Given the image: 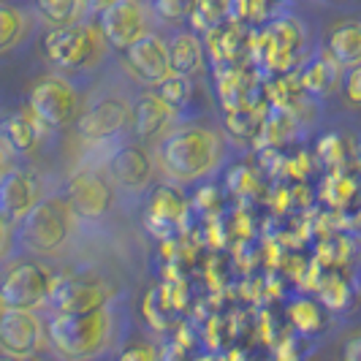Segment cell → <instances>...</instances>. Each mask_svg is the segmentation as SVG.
<instances>
[{
	"instance_id": "30",
	"label": "cell",
	"mask_w": 361,
	"mask_h": 361,
	"mask_svg": "<svg viewBox=\"0 0 361 361\" xmlns=\"http://www.w3.org/2000/svg\"><path fill=\"white\" fill-rule=\"evenodd\" d=\"M345 286L340 283V280H334V290H329L324 286V299H326V305H331V307H343L345 305Z\"/></svg>"
},
{
	"instance_id": "29",
	"label": "cell",
	"mask_w": 361,
	"mask_h": 361,
	"mask_svg": "<svg viewBox=\"0 0 361 361\" xmlns=\"http://www.w3.org/2000/svg\"><path fill=\"white\" fill-rule=\"evenodd\" d=\"M343 361H361V331L350 334L343 345Z\"/></svg>"
},
{
	"instance_id": "22",
	"label": "cell",
	"mask_w": 361,
	"mask_h": 361,
	"mask_svg": "<svg viewBox=\"0 0 361 361\" xmlns=\"http://www.w3.org/2000/svg\"><path fill=\"white\" fill-rule=\"evenodd\" d=\"M228 11H231V0H196L190 22L199 30H215Z\"/></svg>"
},
{
	"instance_id": "17",
	"label": "cell",
	"mask_w": 361,
	"mask_h": 361,
	"mask_svg": "<svg viewBox=\"0 0 361 361\" xmlns=\"http://www.w3.org/2000/svg\"><path fill=\"white\" fill-rule=\"evenodd\" d=\"M41 128H47L44 123H38L36 114L27 111H17L3 123V145L6 152H17V155H30L38 147L41 139Z\"/></svg>"
},
{
	"instance_id": "8",
	"label": "cell",
	"mask_w": 361,
	"mask_h": 361,
	"mask_svg": "<svg viewBox=\"0 0 361 361\" xmlns=\"http://www.w3.org/2000/svg\"><path fill=\"white\" fill-rule=\"evenodd\" d=\"M111 305V286L92 271L60 274L52 283L49 307L54 312H90Z\"/></svg>"
},
{
	"instance_id": "12",
	"label": "cell",
	"mask_w": 361,
	"mask_h": 361,
	"mask_svg": "<svg viewBox=\"0 0 361 361\" xmlns=\"http://www.w3.org/2000/svg\"><path fill=\"white\" fill-rule=\"evenodd\" d=\"M41 196L38 180L27 171V169H17V166H6L3 180H0V217L3 226H19L22 217L27 215Z\"/></svg>"
},
{
	"instance_id": "3",
	"label": "cell",
	"mask_w": 361,
	"mask_h": 361,
	"mask_svg": "<svg viewBox=\"0 0 361 361\" xmlns=\"http://www.w3.org/2000/svg\"><path fill=\"white\" fill-rule=\"evenodd\" d=\"M109 49V41L98 22H79L68 27H52L44 36V54L60 71H90Z\"/></svg>"
},
{
	"instance_id": "31",
	"label": "cell",
	"mask_w": 361,
	"mask_h": 361,
	"mask_svg": "<svg viewBox=\"0 0 361 361\" xmlns=\"http://www.w3.org/2000/svg\"><path fill=\"white\" fill-rule=\"evenodd\" d=\"M87 3H90V8H92V17L98 19V14H101V11H106L109 6H111V3H117V0H87Z\"/></svg>"
},
{
	"instance_id": "13",
	"label": "cell",
	"mask_w": 361,
	"mask_h": 361,
	"mask_svg": "<svg viewBox=\"0 0 361 361\" xmlns=\"http://www.w3.org/2000/svg\"><path fill=\"white\" fill-rule=\"evenodd\" d=\"M66 201L71 204L76 217L98 220L111 207V182L92 169L76 171L66 185Z\"/></svg>"
},
{
	"instance_id": "24",
	"label": "cell",
	"mask_w": 361,
	"mask_h": 361,
	"mask_svg": "<svg viewBox=\"0 0 361 361\" xmlns=\"http://www.w3.org/2000/svg\"><path fill=\"white\" fill-rule=\"evenodd\" d=\"M155 90L161 92L163 98L171 104L174 109L185 106L188 101H190V76H182V73H171L166 82H163L161 87H155Z\"/></svg>"
},
{
	"instance_id": "27",
	"label": "cell",
	"mask_w": 361,
	"mask_h": 361,
	"mask_svg": "<svg viewBox=\"0 0 361 361\" xmlns=\"http://www.w3.org/2000/svg\"><path fill=\"white\" fill-rule=\"evenodd\" d=\"M290 318H293V324L299 326V329H315V326L321 324V312L315 310L312 302H296L293 307H290Z\"/></svg>"
},
{
	"instance_id": "9",
	"label": "cell",
	"mask_w": 361,
	"mask_h": 361,
	"mask_svg": "<svg viewBox=\"0 0 361 361\" xmlns=\"http://www.w3.org/2000/svg\"><path fill=\"white\" fill-rule=\"evenodd\" d=\"M0 348L6 359H27L41 356L49 348L47 326L36 310H3L0 318Z\"/></svg>"
},
{
	"instance_id": "28",
	"label": "cell",
	"mask_w": 361,
	"mask_h": 361,
	"mask_svg": "<svg viewBox=\"0 0 361 361\" xmlns=\"http://www.w3.org/2000/svg\"><path fill=\"white\" fill-rule=\"evenodd\" d=\"M343 90L350 106H361V63L353 66V68H345Z\"/></svg>"
},
{
	"instance_id": "11",
	"label": "cell",
	"mask_w": 361,
	"mask_h": 361,
	"mask_svg": "<svg viewBox=\"0 0 361 361\" xmlns=\"http://www.w3.org/2000/svg\"><path fill=\"white\" fill-rule=\"evenodd\" d=\"M130 111H133V104H126L123 98L98 95L92 98V104L82 106L73 126H76V133L87 142H106L130 123Z\"/></svg>"
},
{
	"instance_id": "10",
	"label": "cell",
	"mask_w": 361,
	"mask_h": 361,
	"mask_svg": "<svg viewBox=\"0 0 361 361\" xmlns=\"http://www.w3.org/2000/svg\"><path fill=\"white\" fill-rule=\"evenodd\" d=\"M123 63H126L128 73L145 87H161L163 82L174 73L169 38H163L158 30L147 33L133 47H128L123 52Z\"/></svg>"
},
{
	"instance_id": "18",
	"label": "cell",
	"mask_w": 361,
	"mask_h": 361,
	"mask_svg": "<svg viewBox=\"0 0 361 361\" xmlns=\"http://www.w3.org/2000/svg\"><path fill=\"white\" fill-rule=\"evenodd\" d=\"M33 11L49 30L95 19L87 0H33Z\"/></svg>"
},
{
	"instance_id": "20",
	"label": "cell",
	"mask_w": 361,
	"mask_h": 361,
	"mask_svg": "<svg viewBox=\"0 0 361 361\" xmlns=\"http://www.w3.org/2000/svg\"><path fill=\"white\" fill-rule=\"evenodd\" d=\"M169 49H171V63H174V73L182 76H196L204 71V44L193 30H174L169 36Z\"/></svg>"
},
{
	"instance_id": "21",
	"label": "cell",
	"mask_w": 361,
	"mask_h": 361,
	"mask_svg": "<svg viewBox=\"0 0 361 361\" xmlns=\"http://www.w3.org/2000/svg\"><path fill=\"white\" fill-rule=\"evenodd\" d=\"M343 66L331 57V54H318V60H312L307 66V71H305V87L310 92H326L331 90V85L337 82V71H340Z\"/></svg>"
},
{
	"instance_id": "15",
	"label": "cell",
	"mask_w": 361,
	"mask_h": 361,
	"mask_svg": "<svg viewBox=\"0 0 361 361\" xmlns=\"http://www.w3.org/2000/svg\"><path fill=\"white\" fill-rule=\"evenodd\" d=\"M155 163L142 145H123L109 158V177L126 193H145L152 182Z\"/></svg>"
},
{
	"instance_id": "7",
	"label": "cell",
	"mask_w": 361,
	"mask_h": 361,
	"mask_svg": "<svg viewBox=\"0 0 361 361\" xmlns=\"http://www.w3.org/2000/svg\"><path fill=\"white\" fill-rule=\"evenodd\" d=\"M158 19L152 3L147 0H117L106 11L98 14V27L104 30L109 47L117 52H126L139 38L152 33V22Z\"/></svg>"
},
{
	"instance_id": "26",
	"label": "cell",
	"mask_w": 361,
	"mask_h": 361,
	"mask_svg": "<svg viewBox=\"0 0 361 361\" xmlns=\"http://www.w3.org/2000/svg\"><path fill=\"white\" fill-rule=\"evenodd\" d=\"M117 361H161V350L152 343H128Z\"/></svg>"
},
{
	"instance_id": "32",
	"label": "cell",
	"mask_w": 361,
	"mask_h": 361,
	"mask_svg": "<svg viewBox=\"0 0 361 361\" xmlns=\"http://www.w3.org/2000/svg\"><path fill=\"white\" fill-rule=\"evenodd\" d=\"M6 361H44L41 356H27V359H6Z\"/></svg>"
},
{
	"instance_id": "2",
	"label": "cell",
	"mask_w": 361,
	"mask_h": 361,
	"mask_svg": "<svg viewBox=\"0 0 361 361\" xmlns=\"http://www.w3.org/2000/svg\"><path fill=\"white\" fill-rule=\"evenodd\" d=\"M226 142L215 128L207 126H177L166 139L158 142V166L169 180L188 185L209 177L220 169Z\"/></svg>"
},
{
	"instance_id": "4",
	"label": "cell",
	"mask_w": 361,
	"mask_h": 361,
	"mask_svg": "<svg viewBox=\"0 0 361 361\" xmlns=\"http://www.w3.org/2000/svg\"><path fill=\"white\" fill-rule=\"evenodd\" d=\"M73 217H76V212L66 201V196L63 199L60 196L41 199L19 223V247H25L33 255L60 253L73 231Z\"/></svg>"
},
{
	"instance_id": "14",
	"label": "cell",
	"mask_w": 361,
	"mask_h": 361,
	"mask_svg": "<svg viewBox=\"0 0 361 361\" xmlns=\"http://www.w3.org/2000/svg\"><path fill=\"white\" fill-rule=\"evenodd\" d=\"M174 120H177V109L171 106L161 92H145L133 101V111H130V126L136 130V136L142 142H161L174 130Z\"/></svg>"
},
{
	"instance_id": "5",
	"label": "cell",
	"mask_w": 361,
	"mask_h": 361,
	"mask_svg": "<svg viewBox=\"0 0 361 361\" xmlns=\"http://www.w3.org/2000/svg\"><path fill=\"white\" fill-rule=\"evenodd\" d=\"M54 277L47 267H41L33 258L8 261L3 271L0 302L3 310H41L49 305Z\"/></svg>"
},
{
	"instance_id": "23",
	"label": "cell",
	"mask_w": 361,
	"mask_h": 361,
	"mask_svg": "<svg viewBox=\"0 0 361 361\" xmlns=\"http://www.w3.org/2000/svg\"><path fill=\"white\" fill-rule=\"evenodd\" d=\"M182 212V199L177 193H171V190H158L155 196H152V204H149V215L155 217V220H163V223H174Z\"/></svg>"
},
{
	"instance_id": "25",
	"label": "cell",
	"mask_w": 361,
	"mask_h": 361,
	"mask_svg": "<svg viewBox=\"0 0 361 361\" xmlns=\"http://www.w3.org/2000/svg\"><path fill=\"white\" fill-rule=\"evenodd\" d=\"M161 22H182L193 17L196 0H149Z\"/></svg>"
},
{
	"instance_id": "1",
	"label": "cell",
	"mask_w": 361,
	"mask_h": 361,
	"mask_svg": "<svg viewBox=\"0 0 361 361\" xmlns=\"http://www.w3.org/2000/svg\"><path fill=\"white\" fill-rule=\"evenodd\" d=\"M49 348L63 361H95L123 337L120 312L106 305L90 312H54L47 324Z\"/></svg>"
},
{
	"instance_id": "19",
	"label": "cell",
	"mask_w": 361,
	"mask_h": 361,
	"mask_svg": "<svg viewBox=\"0 0 361 361\" xmlns=\"http://www.w3.org/2000/svg\"><path fill=\"white\" fill-rule=\"evenodd\" d=\"M326 52L331 54L343 68H353L361 63V22L348 19L331 27L326 38Z\"/></svg>"
},
{
	"instance_id": "16",
	"label": "cell",
	"mask_w": 361,
	"mask_h": 361,
	"mask_svg": "<svg viewBox=\"0 0 361 361\" xmlns=\"http://www.w3.org/2000/svg\"><path fill=\"white\" fill-rule=\"evenodd\" d=\"M41 22L33 8L14 6V3H3L0 6V52L8 54L17 47H22L27 38L33 36L36 25Z\"/></svg>"
},
{
	"instance_id": "6",
	"label": "cell",
	"mask_w": 361,
	"mask_h": 361,
	"mask_svg": "<svg viewBox=\"0 0 361 361\" xmlns=\"http://www.w3.org/2000/svg\"><path fill=\"white\" fill-rule=\"evenodd\" d=\"M27 109L36 114L38 123L60 130L76 123L82 111V101H79L76 87L66 76H41L27 92Z\"/></svg>"
}]
</instances>
